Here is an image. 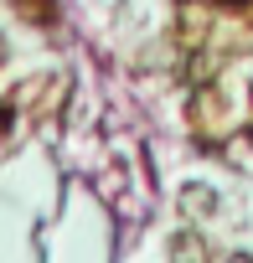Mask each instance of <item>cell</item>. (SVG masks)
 Returning <instances> with one entry per match:
<instances>
[{"label": "cell", "instance_id": "2", "mask_svg": "<svg viewBox=\"0 0 253 263\" xmlns=\"http://www.w3.org/2000/svg\"><path fill=\"white\" fill-rule=\"evenodd\" d=\"M238 263H243V258H238Z\"/></svg>", "mask_w": 253, "mask_h": 263}, {"label": "cell", "instance_id": "1", "mask_svg": "<svg viewBox=\"0 0 253 263\" xmlns=\"http://www.w3.org/2000/svg\"><path fill=\"white\" fill-rule=\"evenodd\" d=\"M171 258H176V263H207V242H202L196 232H181V237L171 242Z\"/></svg>", "mask_w": 253, "mask_h": 263}]
</instances>
